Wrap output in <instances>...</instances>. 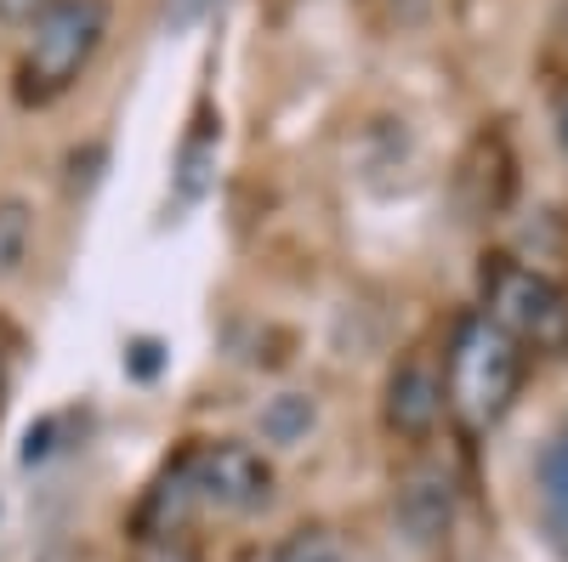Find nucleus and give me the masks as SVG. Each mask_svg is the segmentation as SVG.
Returning a JSON list of instances; mask_svg holds the SVG:
<instances>
[{
  "label": "nucleus",
  "instance_id": "nucleus-2",
  "mask_svg": "<svg viewBox=\"0 0 568 562\" xmlns=\"http://www.w3.org/2000/svg\"><path fill=\"white\" fill-rule=\"evenodd\" d=\"M444 375H449V403L471 420V427H489L500 420L524 387V347H517L495 318L471 313L455 324V341L444 352Z\"/></svg>",
  "mask_w": 568,
  "mask_h": 562
},
{
  "label": "nucleus",
  "instance_id": "nucleus-16",
  "mask_svg": "<svg viewBox=\"0 0 568 562\" xmlns=\"http://www.w3.org/2000/svg\"><path fill=\"white\" fill-rule=\"evenodd\" d=\"M557 143H562V154H568V91L557 98Z\"/></svg>",
  "mask_w": 568,
  "mask_h": 562
},
{
  "label": "nucleus",
  "instance_id": "nucleus-9",
  "mask_svg": "<svg viewBox=\"0 0 568 562\" xmlns=\"http://www.w3.org/2000/svg\"><path fill=\"white\" fill-rule=\"evenodd\" d=\"M313 420H318V403H313L307 392H278V398L262 403L256 432H262V443H273V449H296V443L313 432Z\"/></svg>",
  "mask_w": 568,
  "mask_h": 562
},
{
  "label": "nucleus",
  "instance_id": "nucleus-4",
  "mask_svg": "<svg viewBox=\"0 0 568 562\" xmlns=\"http://www.w3.org/2000/svg\"><path fill=\"white\" fill-rule=\"evenodd\" d=\"M176 466L187 472V483H194V500L216 505V511H256L273 494V466L251 443H233V438L200 443L194 454H182Z\"/></svg>",
  "mask_w": 568,
  "mask_h": 562
},
{
  "label": "nucleus",
  "instance_id": "nucleus-13",
  "mask_svg": "<svg viewBox=\"0 0 568 562\" xmlns=\"http://www.w3.org/2000/svg\"><path fill=\"white\" fill-rule=\"evenodd\" d=\"M160 364H165V347H160V341H149V336L125 347V369L136 375V381H154V375H160Z\"/></svg>",
  "mask_w": 568,
  "mask_h": 562
},
{
  "label": "nucleus",
  "instance_id": "nucleus-6",
  "mask_svg": "<svg viewBox=\"0 0 568 562\" xmlns=\"http://www.w3.org/2000/svg\"><path fill=\"white\" fill-rule=\"evenodd\" d=\"M511 187H517V165L500 131H478L466 143L460 165H455V205L460 222H495L511 205Z\"/></svg>",
  "mask_w": 568,
  "mask_h": 562
},
{
  "label": "nucleus",
  "instance_id": "nucleus-14",
  "mask_svg": "<svg viewBox=\"0 0 568 562\" xmlns=\"http://www.w3.org/2000/svg\"><path fill=\"white\" fill-rule=\"evenodd\" d=\"M45 7H52V0H0V23H23V18H34Z\"/></svg>",
  "mask_w": 568,
  "mask_h": 562
},
{
  "label": "nucleus",
  "instance_id": "nucleus-3",
  "mask_svg": "<svg viewBox=\"0 0 568 562\" xmlns=\"http://www.w3.org/2000/svg\"><path fill=\"white\" fill-rule=\"evenodd\" d=\"M109 34V7L103 0H52L40 18H34V40L23 52L18 69V91L23 103H52L85 74V63L98 58V45Z\"/></svg>",
  "mask_w": 568,
  "mask_h": 562
},
{
  "label": "nucleus",
  "instance_id": "nucleus-10",
  "mask_svg": "<svg viewBox=\"0 0 568 562\" xmlns=\"http://www.w3.org/2000/svg\"><path fill=\"white\" fill-rule=\"evenodd\" d=\"M29 245H34V211H29V200L7 194L0 200V285L23 273Z\"/></svg>",
  "mask_w": 568,
  "mask_h": 562
},
{
  "label": "nucleus",
  "instance_id": "nucleus-11",
  "mask_svg": "<svg viewBox=\"0 0 568 562\" xmlns=\"http://www.w3.org/2000/svg\"><path fill=\"white\" fill-rule=\"evenodd\" d=\"M267 562H347V545L336 529H324V523H307V529H291Z\"/></svg>",
  "mask_w": 568,
  "mask_h": 562
},
{
  "label": "nucleus",
  "instance_id": "nucleus-1",
  "mask_svg": "<svg viewBox=\"0 0 568 562\" xmlns=\"http://www.w3.org/2000/svg\"><path fill=\"white\" fill-rule=\"evenodd\" d=\"M484 318H495L524 352H568V285L506 251L484 256Z\"/></svg>",
  "mask_w": 568,
  "mask_h": 562
},
{
  "label": "nucleus",
  "instance_id": "nucleus-5",
  "mask_svg": "<svg viewBox=\"0 0 568 562\" xmlns=\"http://www.w3.org/2000/svg\"><path fill=\"white\" fill-rule=\"evenodd\" d=\"M449 409V375H444V358L433 347H409L393 375H387V392H382V420L387 432L404 438V443H426L438 432V420Z\"/></svg>",
  "mask_w": 568,
  "mask_h": 562
},
{
  "label": "nucleus",
  "instance_id": "nucleus-15",
  "mask_svg": "<svg viewBox=\"0 0 568 562\" xmlns=\"http://www.w3.org/2000/svg\"><path fill=\"white\" fill-rule=\"evenodd\" d=\"M45 454H52V420H40V427L29 432V443H23V460H29V466L45 460Z\"/></svg>",
  "mask_w": 568,
  "mask_h": 562
},
{
  "label": "nucleus",
  "instance_id": "nucleus-8",
  "mask_svg": "<svg viewBox=\"0 0 568 562\" xmlns=\"http://www.w3.org/2000/svg\"><path fill=\"white\" fill-rule=\"evenodd\" d=\"M535 489H540V511L546 529L557 534V545L568 551V427H557L535 460Z\"/></svg>",
  "mask_w": 568,
  "mask_h": 562
},
{
  "label": "nucleus",
  "instance_id": "nucleus-7",
  "mask_svg": "<svg viewBox=\"0 0 568 562\" xmlns=\"http://www.w3.org/2000/svg\"><path fill=\"white\" fill-rule=\"evenodd\" d=\"M398 523L409 540H444L455 523V472L438 460H415L398 478Z\"/></svg>",
  "mask_w": 568,
  "mask_h": 562
},
{
  "label": "nucleus",
  "instance_id": "nucleus-12",
  "mask_svg": "<svg viewBox=\"0 0 568 562\" xmlns=\"http://www.w3.org/2000/svg\"><path fill=\"white\" fill-rule=\"evenodd\" d=\"M131 562H200V551L176 534H142L131 545Z\"/></svg>",
  "mask_w": 568,
  "mask_h": 562
}]
</instances>
